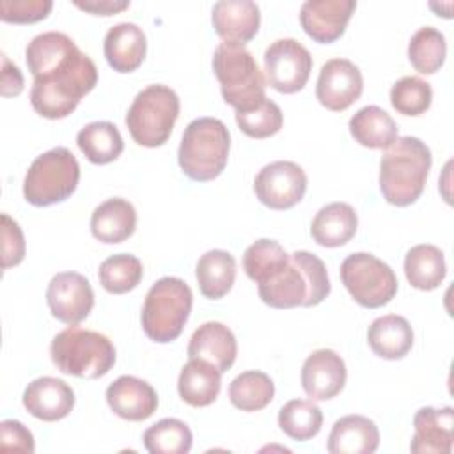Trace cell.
<instances>
[{
  "instance_id": "obj_1",
  "label": "cell",
  "mask_w": 454,
  "mask_h": 454,
  "mask_svg": "<svg viewBox=\"0 0 454 454\" xmlns=\"http://www.w3.org/2000/svg\"><path fill=\"white\" fill-rule=\"evenodd\" d=\"M25 59L34 76L32 108L46 119H64L98 83V67L74 41L62 32L35 35Z\"/></svg>"
},
{
  "instance_id": "obj_2",
  "label": "cell",
  "mask_w": 454,
  "mask_h": 454,
  "mask_svg": "<svg viewBox=\"0 0 454 454\" xmlns=\"http://www.w3.org/2000/svg\"><path fill=\"white\" fill-rule=\"evenodd\" d=\"M255 284L259 298L273 309L314 307L330 294L325 262L305 250L286 254Z\"/></svg>"
},
{
  "instance_id": "obj_3",
  "label": "cell",
  "mask_w": 454,
  "mask_h": 454,
  "mask_svg": "<svg viewBox=\"0 0 454 454\" xmlns=\"http://www.w3.org/2000/svg\"><path fill=\"white\" fill-rule=\"evenodd\" d=\"M431 168V151L417 137H397L380 160V190L397 207L413 204L424 192Z\"/></svg>"
},
{
  "instance_id": "obj_4",
  "label": "cell",
  "mask_w": 454,
  "mask_h": 454,
  "mask_svg": "<svg viewBox=\"0 0 454 454\" xmlns=\"http://www.w3.org/2000/svg\"><path fill=\"white\" fill-rule=\"evenodd\" d=\"M229 149L231 135L227 126L215 117H199L183 131L177 161L190 179L213 181L223 172Z\"/></svg>"
},
{
  "instance_id": "obj_5",
  "label": "cell",
  "mask_w": 454,
  "mask_h": 454,
  "mask_svg": "<svg viewBox=\"0 0 454 454\" xmlns=\"http://www.w3.org/2000/svg\"><path fill=\"white\" fill-rule=\"evenodd\" d=\"M50 356L60 372L96 380L114 367L115 346L99 332L71 325L53 337Z\"/></svg>"
},
{
  "instance_id": "obj_6",
  "label": "cell",
  "mask_w": 454,
  "mask_h": 454,
  "mask_svg": "<svg viewBox=\"0 0 454 454\" xmlns=\"http://www.w3.org/2000/svg\"><path fill=\"white\" fill-rule=\"evenodd\" d=\"M213 71L220 82L223 101L236 112L250 110L266 99L262 71L243 44H218L213 55Z\"/></svg>"
},
{
  "instance_id": "obj_7",
  "label": "cell",
  "mask_w": 454,
  "mask_h": 454,
  "mask_svg": "<svg viewBox=\"0 0 454 454\" xmlns=\"http://www.w3.org/2000/svg\"><path fill=\"white\" fill-rule=\"evenodd\" d=\"M193 294L190 286L177 277L156 280L145 294L142 307V328L145 335L167 344L176 340L192 312Z\"/></svg>"
},
{
  "instance_id": "obj_8",
  "label": "cell",
  "mask_w": 454,
  "mask_h": 454,
  "mask_svg": "<svg viewBox=\"0 0 454 454\" xmlns=\"http://www.w3.org/2000/svg\"><path fill=\"white\" fill-rule=\"evenodd\" d=\"M179 117V98L174 89L154 83L142 89L126 114L131 138L144 147L163 145Z\"/></svg>"
},
{
  "instance_id": "obj_9",
  "label": "cell",
  "mask_w": 454,
  "mask_h": 454,
  "mask_svg": "<svg viewBox=\"0 0 454 454\" xmlns=\"http://www.w3.org/2000/svg\"><path fill=\"white\" fill-rule=\"evenodd\" d=\"M80 181V165L67 147H53L39 154L23 181L25 200L35 207L51 206L71 197Z\"/></svg>"
},
{
  "instance_id": "obj_10",
  "label": "cell",
  "mask_w": 454,
  "mask_h": 454,
  "mask_svg": "<svg viewBox=\"0 0 454 454\" xmlns=\"http://www.w3.org/2000/svg\"><path fill=\"white\" fill-rule=\"evenodd\" d=\"M340 280L351 298L365 309L383 307L397 293L394 270L367 252H355L342 261Z\"/></svg>"
},
{
  "instance_id": "obj_11",
  "label": "cell",
  "mask_w": 454,
  "mask_h": 454,
  "mask_svg": "<svg viewBox=\"0 0 454 454\" xmlns=\"http://www.w3.org/2000/svg\"><path fill=\"white\" fill-rule=\"evenodd\" d=\"M312 71L309 50L296 39L273 41L264 51L266 82L282 94H293L305 87Z\"/></svg>"
},
{
  "instance_id": "obj_12",
  "label": "cell",
  "mask_w": 454,
  "mask_h": 454,
  "mask_svg": "<svg viewBox=\"0 0 454 454\" xmlns=\"http://www.w3.org/2000/svg\"><path fill=\"white\" fill-rule=\"evenodd\" d=\"M257 199L270 209H289L296 206L307 192L305 170L287 160L264 165L254 179Z\"/></svg>"
},
{
  "instance_id": "obj_13",
  "label": "cell",
  "mask_w": 454,
  "mask_h": 454,
  "mask_svg": "<svg viewBox=\"0 0 454 454\" xmlns=\"http://www.w3.org/2000/svg\"><path fill=\"white\" fill-rule=\"evenodd\" d=\"M46 301L55 319L66 325H78L94 307V291L82 273L62 271L50 280Z\"/></svg>"
},
{
  "instance_id": "obj_14",
  "label": "cell",
  "mask_w": 454,
  "mask_h": 454,
  "mask_svg": "<svg viewBox=\"0 0 454 454\" xmlns=\"http://www.w3.org/2000/svg\"><path fill=\"white\" fill-rule=\"evenodd\" d=\"M362 90V73L351 60L330 59L321 66L316 83V98L325 108L342 112L360 98Z\"/></svg>"
},
{
  "instance_id": "obj_15",
  "label": "cell",
  "mask_w": 454,
  "mask_h": 454,
  "mask_svg": "<svg viewBox=\"0 0 454 454\" xmlns=\"http://www.w3.org/2000/svg\"><path fill=\"white\" fill-rule=\"evenodd\" d=\"M356 9L355 0H307L300 7V25L316 43L337 41Z\"/></svg>"
},
{
  "instance_id": "obj_16",
  "label": "cell",
  "mask_w": 454,
  "mask_h": 454,
  "mask_svg": "<svg viewBox=\"0 0 454 454\" xmlns=\"http://www.w3.org/2000/svg\"><path fill=\"white\" fill-rule=\"evenodd\" d=\"M346 364L333 349L310 353L301 365V387L312 401L333 399L346 385Z\"/></svg>"
},
{
  "instance_id": "obj_17",
  "label": "cell",
  "mask_w": 454,
  "mask_h": 454,
  "mask_svg": "<svg viewBox=\"0 0 454 454\" xmlns=\"http://www.w3.org/2000/svg\"><path fill=\"white\" fill-rule=\"evenodd\" d=\"M23 406L39 420L57 422L71 413L74 406V392L60 378L41 376L27 385L23 392Z\"/></svg>"
},
{
  "instance_id": "obj_18",
  "label": "cell",
  "mask_w": 454,
  "mask_h": 454,
  "mask_svg": "<svg viewBox=\"0 0 454 454\" xmlns=\"http://www.w3.org/2000/svg\"><path fill=\"white\" fill-rule=\"evenodd\" d=\"M413 454H449L454 442V410L450 406H424L413 417Z\"/></svg>"
},
{
  "instance_id": "obj_19",
  "label": "cell",
  "mask_w": 454,
  "mask_h": 454,
  "mask_svg": "<svg viewBox=\"0 0 454 454\" xmlns=\"http://www.w3.org/2000/svg\"><path fill=\"white\" fill-rule=\"evenodd\" d=\"M106 403L117 417L140 422L156 411L158 395L145 380L124 374L108 385Z\"/></svg>"
},
{
  "instance_id": "obj_20",
  "label": "cell",
  "mask_w": 454,
  "mask_h": 454,
  "mask_svg": "<svg viewBox=\"0 0 454 454\" xmlns=\"http://www.w3.org/2000/svg\"><path fill=\"white\" fill-rule=\"evenodd\" d=\"M211 21L223 43L245 44L259 30L261 11L252 0H218L211 11Z\"/></svg>"
},
{
  "instance_id": "obj_21",
  "label": "cell",
  "mask_w": 454,
  "mask_h": 454,
  "mask_svg": "<svg viewBox=\"0 0 454 454\" xmlns=\"http://www.w3.org/2000/svg\"><path fill=\"white\" fill-rule=\"evenodd\" d=\"M238 355L234 333L220 321H207L200 325L190 337L188 358H204L211 362L220 372L232 367Z\"/></svg>"
},
{
  "instance_id": "obj_22",
  "label": "cell",
  "mask_w": 454,
  "mask_h": 454,
  "mask_svg": "<svg viewBox=\"0 0 454 454\" xmlns=\"http://www.w3.org/2000/svg\"><path fill=\"white\" fill-rule=\"evenodd\" d=\"M108 66L117 73L135 71L147 51L144 30L137 23L122 21L108 28L103 43Z\"/></svg>"
},
{
  "instance_id": "obj_23",
  "label": "cell",
  "mask_w": 454,
  "mask_h": 454,
  "mask_svg": "<svg viewBox=\"0 0 454 454\" xmlns=\"http://www.w3.org/2000/svg\"><path fill=\"white\" fill-rule=\"evenodd\" d=\"M380 445L378 426L364 415H346L335 420L326 449L330 454H372Z\"/></svg>"
},
{
  "instance_id": "obj_24",
  "label": "cell",
  "mask_w": 454,
  "mask_h": 454,
  "mask_svg": "<svg viewBox=\"0 0 454 454\" xmlns=\"http://www.w3.org/2000/svg\"><path fill=\"white\" fill-rule=\"evenodd\" d=\"M137 227V211L122 197H112L101 202L90 216V232L101 243H122Z\"/></svg>"
},
{
  "instance_id": "obj_25",
  "label": "cell",
  "mask_w": 454,
  "mask_h": 454,
  "mask_svg": "<svg viewBox=\"0 0 454 454\" xmlns=\"http://www.w3.org/2000/svg\"><path fill=\"white\" fill-rule=\"evenodd\" d=\"M222 372L204 358H190L179 372V397L195 408L209 406L220 394Z\"/></svg>"
},
{
  "instance_id": "obj_26",
  "label": "cell",
  "mask_w": 454,
  "mask_h": 454,
  "mask_svg": "<svg viewBox=\"0 0 454 454\" xmlns=\"http://www.w3.org/2000/svg\"><path fill=\"white\" fill-rule=\"evenodd\" d=\"M367 342L380 358L401 360L413 346V330L406 317L387 314L371 323L367 330Z\"/></svg>"
},
{
  "instance_id": "obj_27",
  "label": "cell",
  "mask_w": 454,
  "mask_h": 454,
  "mask_svg": "<svg viewBox=\"0 0 454 454\" xmlns=\"http://www.w3.org/2000/svg\"><path fill=\"white\" fill-rule=\"evenodd\" d=\"M358 216L353 206L346 202H332L323 206L310 225L312 239L321 247H342L356 232Z\"/></svg>"
},
{
  "instance_id": "obj_28",
  "label": "cell",
  "mask_w": 454,
  "mask_h": 454,
  "mask_svg": "<svg viewBox=\"0 0 454 454\" xmlns=\"http://www.w3.org/2000/svg\"><path fill=\"white\" fill-rule=\"evenodd\" d=\"M397 124L383 108L367 105L349 119L351 137L364 147L387 149L397 140Z\"/></svg>"
},
{
  "instance_id": "obj_29",
  "label": "cell",
  "mask_w": 454,
  "mask_h": 454,
  "mask_svg": "<svg viewBox=\"0 0 454 454\" xmlns=\"http://www.w3.org/2000/svg\"><path fill=\"white\" fill-rule=\"evenodd\" d=\"M447 273L443 252L429 243L411 247L404 257V275L411 287L420 291L436 289Z\"/></svg>"
},
{
  "instance_id": "obj_30",
  "label": "cell",
  "mask_w": 454,
  "mask_h": 454,
  "mask_svg": "<svg viewBox=\"0 0 454 454\" xmlns=\"http://www.w3.org/2000/svg\"><path fill=\"white\" fill-rule=\"evenodd\" d=\"M200 293L209 300L225 296L236 278V261L227 250H207L195 266Z\"/></svg>"
},
{
  "instance_id": "obj_31",
  "label": "cell",
  "mask_w": 454,
  "mask_h": 454,
  "mask_svg": "<svg viewBox=\"0 0 454 454\" xmlns=\"http://www.w3.org/2000/svg\"><path fill=\"white\" fill-rule=\"evenodd\" d=\"M76 144L85 158L96 165L117 160L124 149L117 126L108 121H96L83 126L76 135Z\"/></svg>"
},
{
  "instance_id": "obj_32",
  "label": "cell",
  "mask_w": 454,
  "mask_h": 454,
  "mask_svg": "<svg viewBox=\"0 0 454 454\" xmlns=\"http://www.w3.org/2000/svg\"><path fill=\"white\" fill-rule=\"evenodd\" d=\"M275 395V385L266 372L245 371L229 385V399L241 411H259L266 408Z\"/></svg>"
},
{
  "instance_id": "obj_33",
  "label": "cell",
  "mask_w": 454,
  "mask_h": 454,
  "mask_svg": "<svg viewBox=\"0 0 454 454\" xmlns=\"http://www.w3.org/2000/svg\"><path fill=\"white\" fill-rule=\"evenodd\" d=\"M280 429L293 440L314 438L323 426V413L312 399H291L278 411Z\"/></svg>"
},
{
  "instance_id": "obj_34",
  "label": "cell",
  "mask_w": 454,
  "mask_h": 454,
  "mask_svg": "<svg viewBox=\"0 0 454 454\" xmlns=\"http://www.w3.org/2000/svg\"><path fill=\"white\" fill-rule=\"evenodd\" d=\"M447 57L445 35L434 27L419 28L408 43V59L422 74L436 73Z\"/></svg>"
},
{
  "instance_id": "obj_35",
  "label": "cell",
  "mask_w": 454,
  "mask_h": 454,
  "mask_svg": "<svg viewBox=\"0 0 454 454\" xmlns=\"http://www.w3.org/2000/svg\"><path fill=\"white\" fill-rule=\"evenodd\" d=\"M144 447L151 454H186L192 449V431L179 419H161L145 429Z\"/></svg>"
},
{
  "instance_id": "obj_36",
  "label": "cell",
  "mask_w": 454,
  "mask_h": 454,
  "mask_svg": "<svg viewBox=\"0 0 454 454\" xmlns=\"http://www.w3.org/2000/svg\"><path fill=\"white\" fill-rule=\"evenodd\" d=\"M144 275L138 257L131 254H115L99 264V284L112 294H124L135 289Z\"/></svg>"
},
{
  "instance_id": "obj_37",
  "label": "cell",
  "mask_w": 454,
  "mask_h": 454,
  "mask_svg": "<svg viewBox=\"0 0 454 454\" xmlns=\"http://www.w3.org/2000/svg\"><path fill=\"white\" fill-rule=\"evenodd\" d=\"M431 85L419 76H403L390 89V103L403 115H420L431 106Z\"/></svg>"
},
{
  "instance_id": "obj_38",
  "label": "cell",
  "mask_w": 454,
  "mask_h": 454,
  "mask_svg": "<svg viewBox=\"0 0 454 454\" xmlns=\"http://www.w3.org/2000/svg\"><path fill=\"white\" fill-rule=\"evenodd\" d=\"M236 122L238 128L250 138H268L275 133L280 131L284 117L280 106L271 101L264 99L257 106L245 110V112H236Z\"/></svg>"
},
{
  "instance_id": "obj_39",
  "label": "cell",
  "mask_w": 454,
  "mask_h": 454,
  "mask_svg": "<svg viewBox=\"0 0 454 454\" xmlns=\"http://www.w3.org/2000/svg\"><path fill=\"white\" fill-rule=\"evenodd\" d=\"M51 7V0H2L0 18L7 23H35L44 20Z\"/></svg>"
},
{
  "instance_id": "obj_40",
  "label": "cell",
  "mask_w": 454,
  "mask_h": 454,
  "mask_svg": "<svg viewBox=\"0 0 454 454\" xmlns=\"http://www.w3.org/2000/svg\"><path fill=\"white\" fill-rule=\"evenodd\" d=\"M25 257V236L21 227L2 213V270L16 266Z\"/></svg>"
},
{
  "instance_id": "obj_41",
  "label": "cell",
  "mask_w": 454,
  "mask_h": 454,
  "mask_svg": "<svg viewBox=\"0 0 454 454\" xmlns=\"http://www.w3.org/2000/svg\"><path fill=\"white\" fill-rule=\"evenodd\" d=\"M0 449L32 454L35 450L32 433L20 420H2L0 424Z\"/></svg>"
},
{
  "instance_id": "obj_42",
  "label": "cell",
  "mask_w": 454,
  "mask_h": 454,
  "mask_svg": "<svg viewBox=\"0 0 454 454\" xmlns=\"http://www.w3.org/2000/svg\"><path fill=\"white\" fill-rule=\"evenodd\" d=\"M23 90V74L18 66L11 64V60L2 53V78H0V92L2 96H18Z\"/></svg>"
},
{
  "instance_id": "obj_43",
  "label": "cell",
  "mask_w": 454,
  "mask_h": 454,
  "mask_svg": "<svg viewBox=\"0 0 454 454\" xmlns=\"http://www.w3.org/2000/svg\"><path fill=\"white\" fill-rule=\"evenodd\" d=\"M73 4L96 16H112L129 7L128 0H74Z\"/></svg>"
}]
</instances>
